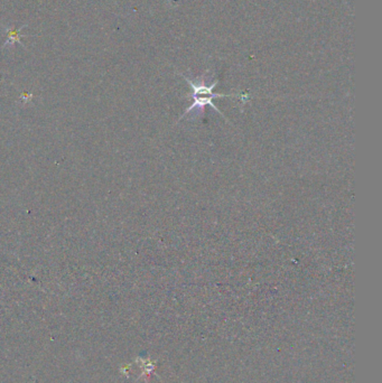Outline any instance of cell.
I'll return each instance as SVG.
<instances>
[{
    "label": "cell",
    "instance_id": "6da1fadb",
    "mask_svg": "<svg viewBox=\"0 0 382 383\" xmlns=\"http://www.w3.org/2000/svg\"><path fill=\"white\" fill-rule=\"evenodd\" d=\"M185 80H186L190 87H192V94H190V97L193 98V103L192 106H190L186 111H185L184 116H187L189 115V113H194L195 112V117L198 116H202L204 113V108L206 105H209L212 107L214 110L216 112L221 113V111L218 110V108H216L214 105L212 100L214 99V98H222V97H230V95H224V94H216V93H213V89L215 87L216 83L218 82H214L213 84L211 85H206L204 81H200V82H193L190 81L189 79H187V77H185ZM222 115V113H221ZM182 117V118H183Z\"/></svg>",
    "mask_w": 382,
    "mask_h": 383
}]
</instances>
